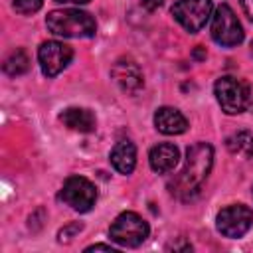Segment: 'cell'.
Instances as JSON below:
<instances>
[{
    "instance_id": "11",
    "label": "cell",
    "mask_w": 253,
    "mask_h": 253,
    "mask_svg": "<svg viewBox=\"0 0 253 253\" xmlns=\"http://www.w3.org/2000/svg\"><path fill=\"white\" fill-rule=\"evenodd\" d=\"M178 158H180V150L170 142H160V144L152 146L148 152L150 168L158 174H166V172L174 170L178 164Z\"/></svg>"
},
{
    "instance_id": "17",
    "label": "cell",
    "mask_w": 253,
    "mask_h": 253,
    "mask_svg": "<svg viewBox=\"0 0 253 253\" xmlns=\"http://www.w3.org/2000/svg\"><path fill=\"white\" fill-rule=\"evenodd\" d=\"M43 0H14V10L20 14H34L42 8Z\"/></svg>"
},
{
    "instance_id": "15",
    "label": "cell",
    "mask_w": 253,
    "mask_h": 253,
    "mask_svg": "<svg viewBox=\"0 0 253 253\" xmlns=\"http://www.w3.org/2000/svg\"><path fill=\"white\" fill-rule=\"evenodd\" d=\"M229 152L233 154H241L245 158H251L253 156V132L249 130H237L233 132L227 140H225Z\"/></svg>"
},
{
    "instance_id": "9",
    "label": "cell",
    "mask_w": 253,
    "mask_h": 253,
    "mask_svg": "<svg viewBox=\"0 0 253 253\" xmlns=\"http://www.w3.org/2000/svg\"><path fill=\"white\" fill-rule=\"evenodd\" d=\"M71 59H73V49L63 42L49 40V42H43L38 49V61L45 77L59 75L71 63Z\"/></svg>"
},
{
    "instance_id": "1",
    "label": "cell",
    "mask_w": 253,
    "mask_h": 253,
    "mask_svg": "<svg viewBox=\"0 0 253 253\" xmlns=\"http://www.w3.org/2000/svg\"><path fill=\"white\" fill-rule=\"evenodd\" d=\"M211 166H213V148L208 142H196L194 146H190L186 152V164L182 172L170 184L172 194H176L182 200H190L194 194L200 192Z\"/></svg>"
},
{
    "instance_id": "7",
    "label": "cell",
    "mask_w": 253,
    "mask_h": 253,
    "mask_svg": "<svg viewBox=\"0 0 253 253\" xmlns=\"http://www.w3.org/2000/svg\"><path fill=\"white\" fill-rule=\"evenodd\" d=\"M59 198L75 211H89L97 202V188L83 176H69L61 188Z\"/></svg>"
},
{
    "instance_id": "8",
    "label": "cell",
    "mask_w": 253,
    "mask_h": 253,
    "mask_svg": "<svg viewBox=\"0 0 253 253\" xmlns=\"http://www.w3.org/2000/svg\"><path fill=\"white\" fill-rule=\"evenodd\" d=\"M253 225V211L243 204H233L223 208L215 217V227L223 237L237 239L243 237Z\"/></svg>"
},
{
    "instance_id": "3",
    "label": "cell",
    "mask_w": 253,
    "mask_h": 253,
    "mask_svg": "<svg viewBox=\"0 0 253 253\" xmlns=\"http://www.w3.org/2000/svg\"><path fill=\"white\" fill-rule=\"evenodd\" d=\"M148 223L134 211H123L121 215H117L109 229L111 239L123 247H138L148 237Z\"/></svg>"
},
{
    "instance_id": "5",
    "label": "cell",
    "mask_w": 253,
    "mask_h": 253,
    "mask_svg": "<svg viewBox=\"0 0 253 253\" xmlns=\"http://www.w3.org/2000/svg\"><path fill=\"white\" fill-rule=\"evenodd\" d=\"M211 38L223 47H235L243 42V28L227 4H219L211 16Z\"/></svg>"
},
{
    "instance_id": "2",
    "label": "cell",
    "mask_w": 253,
    "mask_h": 253,
    "mask_svg": "<svg viewBox=\"0 0 253 253\" xmlns=\"http://www.w3.org/2000/svg\"><path fill=\"white\" fill-rule=\"evenodd\" d=\"M45 26L51 34L61 38H91L97 32V22L89 12L63 8L51 10L45 18Z\"/></svg>"
},
{
    "instance_id": "22",
    "label": "cell",
    "mask_w": 253,
    "mask_h": 253,
    "mask_svg": "<svg viewBox=\"0 0 253 253\" xmlns=\"http://www.w3.org/2000/svg\"><path fill=\"white\" fill-rule=\"evenodd\" d=\"M59 4H87L89 0H55Z\"/></svg>"
},
{
    "instance_id": "4",
    "label": "cell",
    "mask_w": 253,
    "mask_h": 253,
    "mask_svg": "<svg viewBox=\"0 0 253 253\" xmlns=\"http://www.w3.org/2000/svg\"><path fill=\"white\" fill-rule=\"evenodd\" d=\"M215 99L223 113L239 115L249 105V85L237 77L223 75L215 81Z\"/></svg>"
},
{
    "instance_id": "21",
    "label": "cell",
    "mask_w": 253,
    "mask_h": 253,
    "mask_svg": "<svg viewBox=\"0 0 253 253\" xmlns=\"http://www.w3.org/2000/svg\"><path fill=\"white\" fill-rule=\"evenodd\" d=\"M241 8H243L245 16L253 22V0H241Z\"/></svg>"
},
{
    "instance_id": "12",
    "label": "cell",
    "mask_w": 253,
    "mask_h": 253,
    "mask_svg": "<svg viewBox=\"0 0 253 253\" xmlns=\"http://www.w3.org/2000/svg\"><path fill=\"white\" fill-rule=\"evenodd\" d=\"M154 126L162 134H182L188 128L186 117L174 107H160L154 113Z\"/></svg>"
},
{
    "instance_id": "20",
    "label": "cell",
    "mask_w": 253,
    "mask_h": 253,
    "mask_svg": "<svg viewBox=\"0 0 253 253\" xmlns=\"http://www.w3.org/2000/svg\"><path fill=\"white\" fill-rule=\"evenodd\" d=\"M89 251H109V253H115V247L105 245V243H95V245L85 247V253H89Z\"/></svg>"
},
{
    "instance_id": "14",
    "label": "cell",
    "mask_w": 253,
    "mask_h": 253,
    "mask_svg": "<svg viewBox=\"0 0 253 253\" xmlns=\"http://www.w3.org/2000/svg\"><path fill=\"white\" fill-rule=\"evenodd\" d=\"M111 164L121 174H130L136 166V146L130 140H119L111 150Z\"/></svg>"
},
{
    "instance_id": "6",
    "label": "cell",
    "mask_w": 253,
    "mask_h": 253,
    "mask_svg": "<svg viewBox=\"0 0 253 253\" xmlns=\"http://www.w3.org/2000/svg\"><path fill=\"white\" fill-rule=\"evenodd\" d=\"M211 0H178L172 6V16L186 32L196 34L206 26L211 16Z\"/></svg>"
},
{
    "instance_id": "13",
    "label": "cell",
    "mask_w": 253,
    "mask_h": 253,
    "mask_svg": "<svg viewBox=\"0 0 253 253\" xmlns=\"http://www.w3.org/2000/svg\"><path fill=\"white\" fill-rule=\"evenodd\" d=\"M59 121L67 128L77 130V132H93L95 125H97L95 115L89 109H83V107H69V109H65L59 115Z\"/></svg>"
},
{
    "instance_id": "10",
    "label": "cell",
    "mask_w": 253,
    "mask_h": 253,
    "mask_svg": "<svg viewBox=\"0 0 253 253\" xmlns=\"http://www.w3.org/2000/svg\"><path fill=\"white\" fill-rule=\"evenodd\" d=\"M111 75L117 81V85L123 91H126V93H136L142 87V83H144L142 71H140V67L132 59H119L113 65Z\"/></svg>"
},
{
    "instance_id": "16",
    "label": "cell",
    "mask_w": 253,
    "mask_h": 253,
    "mask_svg": "<svg viewBox=\"0 0 253 253\" xmlns=\"http://www.w3.org/2000/svg\"><path fill=\"white\" fill-rule=\"evenodd\" d=\"M2 67H4V71H6L8 75L16 77V75H22V73L28 71L30 59H28V55H26L24 49H16V51H12V53L4 59V65H2Z\"/></svg>"
},
{
    "instance_id": "19",
    "label": "cell",
    "mask_w": 253,
    "mask_h": 253,
    "mask_svg": "<svg viewBox=\"0 0 253 253\" xmlns=\"http://www.w3.org/2000/svg\"><path fill=\"white\" fill-rule=\"evenodd\" d=\"M162 4H164V0H140V6H142L144 10H148V12L158 10Z\"/></svg>"
},
{
    "instance_id": "18",
    "label": "cell",
    "mask_w": 253,
    "mask_h": 253,
    "mask_svg": "<svg viewBox=\"0 0 253 253\" xmlns=\"http://www.w3.org/2000/svg\"><path fill=\"white\" fill-rule=\"evenodd\" d=\"M81 229H83V225H81V223H69V225H65V227L57 233V237H59V241H61V243H63V241L67 243V241H71V239H73Z\"/></svg>"
}]
</instances>
